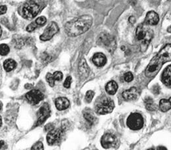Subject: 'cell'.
Here are the masks:
<instances>
[{
	"label": "cell",
	"instance_id": "cell-1",
	"mask_svg": "<svg viewBox=\"0 0 171 150\" xmlns=\"http://www.w3.org/2000/svg\"><path fill=\"white\" fill-rule=\"evenodd\" d=\"M171 61V44H167L150 61L145 71V76L153 78L159 72L163 64Z\"/></svg>",
	"mask_w": 171,
	"mask_h": 150
},
{
	"label": "cell",
	"instance_id": "cell-2",
	"mask_svg": "<svg viewBox=\"0 0 171 150\" xmlns=\"http://www.w3.org/2000/svg\"><path fill=\"white\" fill-rule=\"evenodd\" d=\"M92 17L88 15H84L74 18L65 24V30L68 36L75 37L85 33L92 26Z\"/></svg>",
	"mask_w": 171,
	"mask_h": 150
},
{
	"label": "cell",
	"instance_id": "cell-3",
	"mask_svg": "<svg viewBox=\"0 0 171 150\" xmlns=\"http://www.w3.org/2000/svg\"><path fill=\"white\" fill-rule=\"evenodd\" d=\"M136 35L141 45L147 48L153 37V31L145 23L139 24L136 29Z\"/></svg>",
	"mask_w": 171,
	"mask_h": 150
},
{
	"label": "cell",
	"instance_id": "cell-4",
	"mask_svg": "<svg viewBox=\"0 0 171 150\" xmlns=\"http://www.w3.org/2000/svg\"><path fill=\"white\" fill-rule=\"evenodd\" d=\"M114 107L113 100L105 96H101L96 101L95 109L98 114L105 115L113 111Z\"/></svg>",
	"mask_w": 171,
	"mask_h": 150
},
{
	"label": "cell",
	"instance_id": "cell-5",
	"mask_svg": "<svg viewBox=\"0 0 171 150\" xmlns=\"http://www.w3.org/2000/svg\"><path fill=\"white\" fill-rule=\"evenodd\" d=\"M97 43L100 46L107 49L109 51L113 52L116 49L117 43L114 38L109 34L103 32L98 36Z\"/></svg>",
	"mask_w": 171,
	"mask_h": 150
},
{
	"label": "cell",
	"instance_id": "cell-6",
	"mask_svg": "<svg viewBox=\"0 0 171 150\" xmlns=\"http://www.w3.org/2000/svg\"><path fill=\"white\" fill-rule=\"evenodd\" d=\"M40 12L39 5L32 1L24 4L23 7V16L24 18L31 20L35 17Z\"/></svg>",
	"mask_w": 171,
	"mask_h": 150
},
{
	"label": "cell",
	"instance_id": "cell-7",
	"mask_svg": "<svg viewBox=\"0 0 171 150\" xmlns=\"http://www.w3.org/2000/svg\"><path fill=\"white\" fill-rule=\"evenodd\" d=\"M126 124L130 129L138 130L144 126V118L139 113L132 112L127 118Z\"/></svg>",
	"mask_w": 171,
	"mask_h": 150
},
{
	"label": "cell",
	"instance_id": "cell-8",
	"mask_svg": "<svg viewBox=\"0 0 171 150\" xmlns=\"http://www.w3.org/2000/svg\"><path fill=\"white\" fill-rule=\"evenodd\" d=\"M59 29L57 24L54 21L51 22L46 28L43 34L40 36V39L42 41H48L59 32Z\"/></svg>",
	"mask_w": 171,
	"mask_h": 150
},
{
	"label": "cell",
	"instance_id": "cell-9",
	"mask_svg": "<svg viewBox=\"0 0 171 150\" xmlns=\"http://www.w3.org/2000/svg\"><path fill=\"white\" fill-rule=\"evenodd\" d=\"M63 129H56L49 131L47 135V142L49 145H54L59 142L64 134Z\"/></svg>",
	"mask_w": 171,
	"mask_h": 150
},
{
	"label": "cell",
	"instance_id": "cell-10",
	"mask_svg": "<svg viewBox=\"0 0 171 150\" xmlns=\"http://www.w3.org/2000/svg\"><path fill=\"white\" fill-rule=\"evenodd\" d=\"M50 108L48 103L43 104L42 107L40 108L39 111L37 113L38 115V119L36 122V126H40L42 124L46 121L47 118L50 117Z\"/></svg>",
	"mask_w": 171,
	"mask_h": 150
},
{
	"label": "cell",
	"instance_id": "cell-11",
	"mask_svg": "<svg viewBox=\"0 0 171 150\" xmlns=\"http://www.w3.org/2000/svg\"><path fill=\"white\" fill-rule=\"evenodd\" d=\"M101 146L105 149H109L112 148H115L117 146L118 140L117 137L113 134L110 133L105 134L102 136L101 140Z\"/></svg>",
	"mask_w": 171,
	"mask_h": 150
},
{
	"label": "cell",
	"instance_id": "cell-12",
	"mask_svg": "<svg viewBox=\"0 0 171 150\" xmlns=\"http://www.w3.org/2000/svg\"><path fill=\"white\" fill-rule=\"evenodd\" d=\"M26 98L31 105H36L44 99V95L38 90H32L26 94Z\"/></svg>",
	"mask_w": 171,
	"mask_h": 150
},
{
	"label": "cell",
	"instance_id": "cell-13",
	"mask_svg": "<svg viewBox=\"0 0 171 150\" xmlns=\"http://www.w3.org/2000/svg\"><path fill=\"white\" fill-rule=\"evenodd\" d=\"M79 73L80 79L84 80L88 78L90 73V68L85 59H82L79 62Z\"/></svg>",
	"mask_w": 171,
	"mask_h": 150
},
{
	"label": "cell",
	"instance_id": "cell-14",
	"mask_svg": "<svg viewBox=\"0 0 171 150\" xmlns=\"http://www.w3.org/2000/svg\"><path fill=\"white\" fill-rule=\"evenodd\" d=\"M159 21V17L157 12H155L153 11H151L146 14L144 21V23L146 24L150 25V26H155V25H157L158 24Z\"/></svg>",
	"mask_w": 171,
	"mask_h": 150
},
{
	"label": "cell",
	"instance_id": "cell-15",
	"mask_svg": "<svg viewBox=\"0 0 171 150\" xmlns=\"http://www.w3.org/2000/svg\"><path fill=\"white\" fill-rule=\"evenodd\" d=\"M92 61L95 66L98 67H103L107 62L106 56L102 53H97L93 56Z\"/></svg>",
	"mask_w": 171,
	"mask_h": 150
},
{
	"label": "cell",
	"instance_id": "cell-16",
	"mask_svg": "<svg viewBox=\"0 0 171 150\" xmlns=\"http://www.w3.org/2000/svg\"><path fill=\"white\" fill-rule=\"evenodd\" d=\"M122 96L126 101H131V100L136 99L137 96H138V91H137L136 88L131 87L130 89L124 91L122 93Z\"/></svg>",
	"mask_w": 171,
	"mask_h": 150
},
{
	"label": "cell",
	"instance_id": "cell-17",
	"mask_svg": "<svg viewBox=\"0 0 171 150\" xmlns=\"http://www.w3.org/2000/svg\"><path fill=\"white\" fill-rule=\"evenodd\" d=\"M55 106L59 111H63L67 109L70 105L68 99L64 97H60L55 99Z\"/></svg>",
	"mask_w": 171,
	"mask_h": 150
},
{
	"label": "cell",
	"instance_id": "cell-18",
	"mask_svg": "<svg viewBox=\"0 0 171 150\" xmlns=\"http://www.w3.org/2000/svg\"><path fill=\"white\" fill-rule=\"evenodd\" d=\"M161 80L164 85L171 88V65L168 66L163 71L161 76Z\"/></svg>",
	"mask_w": 171,
	"mask_h": 150
},
{
	"label": "cell",
	"instance_id": "cell-19",
	"mask_svg": "<svg viewBox=\"0 0 171 150\" xmlns=\"http://www.w3.org/2000/svg\"><path fill=\"white\" fill-rule=\"evenodd\" d=\"M118 90V84L114 80H111L109 82L107 85L105 86V90L107 93L110 95H114L115 94Z\"/></svg>",
	"mask_w": 171,
	"mask_h": 150
},
{
	"label": "cell",
	"instance_id": "cell-20",
	"mask_svg": "<svg viewBox=\"0 0 171 150\" xmlns=\"http://www.w3.org/2000/svg\"><path fill=\"white\" fill-rule=\"evenodd\" d=\"M159 109L161 111L167 112L171 109V97L169 99H162L159 101Z\"/></svg>",
	"mask_w": 171,
	"mask_h": 150
},
{
	"label": "cell",
	"instance_id": "cell-21",
	"mask_svg": "<svg viewBox=\"0 0 171 150\" xmlns=\"http://www.w3.org/2000/svg\"><path fill=\"white\" fill-rule=\"evenodd\" d=\"M17 67V62L13 59H9L4 62V68L7 72H10L15 69Z\"/></svg>",
	"mask_w": 171,
	"mask_h": 150
},
{
	"label": "cell",
	"instance_id": "cell-22",
	"mask_svg": "<svg viewBox=\"0 0 171 150\" xmlns=\"http://www.w3.org/2000/svg\"><path fill=\"white\" fill-rule=\"evenodd\" d=\"M84 117L85 119L88 121V123L90 124V125H93L95 121V117H94V113L90 110V109H85L83 111Z\"/></svg>",
	"mask_w": 171,
	"mask_h": 150
},
{
	"label": "cell",
	"instance_id": "cell-23",
	"mask_svg": "<svg viewBox=\"0 0 171 150\" xmlns=\"http://www.w3.org/2000/svg\"><path fill=\"white\" fill-rule=\"evenodd\" d=\"M145 107L148 111H155L157 109L156 104L153 102V100L150 97H147L145 99Z\"/></svg>",
	"mask_w": 171,
	"mask_h": 150
},
{
	"label": "cell",
	"instance_id": "cell-24",
	"mask_svg": "<svg viewBox=\"0 0 171 150\" xmlns=\"http://www.w3.org/2000/svg\"><path fill=\"white\" fill-rule=\"evenodd\" d=\"M9 48L7 44H5V43H2L0 46V54L1 56H4L7 55L9 52Z\"/></svg>",
	"mask_w": 171,
	"mask_h": 150
},
{
	"label": "cell",
	"instance_id": "cell-25",
	"mask_svg": "<svg viewBox=\"0 0 171 150\" xmlns=\"http://www.w3.org/2000/svg\"><path fill=\"white\" fill-rule=\"evenodd\" d=\"M46 79L47 82L49 83V85L51 87H54L55 85V79L54 77V75L51 73H48L46 76Z\"/></svg>",
	"mask_w": 171,
	"mask_h": 150
},
{
	"label": "cell",
	"instance_id": "cell-26",
	"mask_svg": "<svg viewBox=\"0 0 171 150\" xmlns=\"http://www.w3.org/2000/svg\"><path fill=\"white\" fill-rule=\"evenodd\" d=\"M94 94H95L94 92L92 91V90H89V91L87 92L86 93V96H85L86 101L88 102V103L91 102L93 98H94Z\"/></svg>",
	"mask_w": 171,
	"mask_h": 150
},
{
	"label": "cell",
	"instance_id": "cell-27",
	"mask_svg": "<svg viewBox=\"0 0 171 150\" xmlns=\"http://www.w3.org/2000/svg\"><path fill=\"white\" fill-rule=\"evenodd\" d=\"M36 23L38 25V26H43L46 23V22H47V18H46L45 17L42 16V17H38L37 19L35 21Z\"/></svg>",
	"mask_w": 171,
	"mask_h": 150
},
{
	"label": "cell",
	"instance_id": "cell-28",
	"mask_svg": "<svg viewBox=\"0 0 171 150\" xmlns=\"http://www.w3.org/2000/svg\"><path fill=\"white\" fill-rule=\"evenodd\" d=\"M38 26V25L36 23V22H33V23H30L29 25H28L26 29L28 32H32L34 30H36V29Z\"/></svg>",
	"mask_w": 171,
	"mask_h": 150
},
{
	"label": "cell",
	"instance_id": "cell-29",
	"mask_svg": "<svg viewBox=\"0 0 171 150\" xmlns=\"http://www.w3.org/2000/svg\"><path fill=\"white\" fill-rule=\"evenodd\" d=\"M133 79H134L133 74H132V73H130V72H128V73H125L124 75V79L127 82H131V81L133 80Z\"/></svg>",
	"mask_w": 171,
	"mask_h": 150
},
{
	"label": "cell",
	"instance_id": "cell-30",
	"mask_svg": "<svg viewBox=\"0 0 171 150\" xmlns=\"http://www.w3.org/2000/svg\"><path fill=\"white\" fill-rule=\"evenodd\" d=\"M53 75H54L55 80L57 81H61L62 79H63V73H62L60 71H55Z\"/></svg>",
	"mask_w": 171,
	"mask_h": 150
},
{
	"label": "cell",
	"instance_id": "cell-31",
	"mask_svg": "<svg viewBox=\"0 0 171 150\" xmlns=\"http://www.w3.org/2000/svg\"><path fill=\"white\" fill-rule=\"evenodd\" d=\"M31 149H38V150H43V145L42 142H38L34 144Z\"/></svg>",
	"mask_w": 171,
	"mask_h": 150
},
{
	"label": "cell",
	"instance_id": "cell-32",
	"mask_svg": "<svg viewBox=\"0 0 171 150\" xmlns=\"http://www.w3.org/2000/svg\"><path fill=\"white\" fill-rule=\"evenodd\" d=\"M71 82H72V77L71 76H68L66 80H65V82H64V87L66 88H69L70 87V84Z\"/></svg>",
	"mask_w": 171,
	"mask_h": 150
},
{
	"label": "cell",
	"instance_id": "cell-33",
	"mask_svg": "<svg viewBox=\"0 0 171 150\" xmlns=\"http://www.w3.org/2000/svg\"><path fill=\"white\" fill-rule=\"evenodd\" d=\"M152 92H153L155 94H158L160 92V87L158 85H155L152 88Z\"/></svg>",
	"mask_w": 171,
	"mask_h": 150
},
{
	"label": "cell",
	"instance_id": "cell-34",
	"mask_svg": "<svg viewBox=\"0 0 171 150\" xmlns=\"http://www.w3.org/2000/svg\"><path fill=\"white\" fill-rule=\"evenodd\" d=\"M44 129L46 132H49V131H51V130L54 129V126H53L52 124H48L45 126Z\"/></svg>",
	"mask_w": 171,
	"mask_h": 150
},
{
	"label": "cell",
	"instance_id": "cell-35",
	"mask_svg": "<svg viewBox=\"0 0 171 150\" xmlns=\"http://www.w3.org/2000/svg\"><path fill=\"white\" fill-rule=\"evenodd\" d=\"M6 11H7V7L5 5H1V7H0V14L4 15Z\"/></svg>",
	"mask_w": 171,
	"mask_h": 150
},
{
	"label": "cell",
	"instance_id": "cell-36",
	"mask_svg": "<svg viewBox=\"0 0 171 150\" xmlns=\"http://www.w3.org/2000/svg\"><path fill=\"white\" fill-rule=\"evenodd\" d=\"M128 21H129V23L130 24H134L136 23V18L134 17V16H131V17H130L129 18H128Z\"/></svg>",
	"mask_w": 171,
	"mask_h": 150
},
{
	"label": "cell",
	"instance_id": "cell-37",
	"mask_svg": "<svg viewBox=\"0 0 171 150\" xmlns=\"http://www.w3.org/2000/svg\"><path fill=\"white\" fill-rule=\"evenodd\" d=\"M167 32H169V33H171V26H169V27L167 29Z\"/></svg>",
	"mask_w": 171,
	"mask_h": 150
},
{
	"label": "cell",
	"instance_id": "cell-38",
	"mask_svg": "<svg viewBox=\"0 0 171 150\" xmlns=\"http://www.w3.org/2000/svg\"><path fill=\"white\" fill-rule=\"evenodd\" d=\"M157 149H167L166 148H163V147H159V148H158Z\"/></svg>",
	"mask_w": 171,
	"mask_h": 150
},
{
	"label": "cell",
	"instance_id": "cell-39",
	"mask_svg": "<svg viewBox=\"0 0 171 150\" xmlns=\"http://www.w3.org/2000/svg\"><path fill=\"white\" fill-rule=\"evenodd\" d=\"M1 34H2V29H1Z\"/></svg>",
	"mask_w": 171,
	"mask_h": 150
}]
</instances>
